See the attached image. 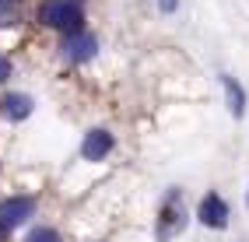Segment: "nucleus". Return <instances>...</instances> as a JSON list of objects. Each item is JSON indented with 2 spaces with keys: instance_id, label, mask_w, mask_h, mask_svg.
I'll use <instances>...</instances> for the list:
<instances>
[{
  "instance_id": "obj_6",
  "label": "nucleus",
  "mask_w": 249,
  "mask_h": 242,
  "mask_svg": "<svg viewBox=\"0 0 249 242\" xmlns=\"http://www.w3.org/2000/svg\"><path fill=\"white\" fill-rule=\"evenodd\" d=\"M112 134L109 130H88L85 140H81V158L85 161H102L109 151H112Z\"/></svg>"
},
{
  "instance_id": "obj_3",
  "label": "nucleus",
  "mask_w": 249,
  "mask_h": 242,
  "mask_svg": "<svg viewBox=\"0 0 249 242\" xmlns=\"http://www.w3.org/2000/svg\"><path fill=\"white\" fill-rule=\"evenodd\" d=\"M32 214H36V200L32 197H7L0 204V228L11 232V228H18V225H25Z\"/></svg>"
},
{
  "instance_id": "obj_8",
  "label": "nucleus",
  "mask_w": 249,
  "mask_h": 242,
  "mask_svg": "<svg viewBox=\"0 0 249 242\" xmlns=\"http://www.w3.org/2000/svg\"><path fill=\"white\" fill-rule=\"evenodd\" d=\"M221 88H225V102H228V112L239 120L242 112H246V91H242V85H239V81L231 77V74H221Z\"/></svg>"
},
{
  "instance_id": "obj_2",
  "label": "nucleus",
  "mask_w": 249,
  "mask_h": 242,
  "mask_svg": "<svg viewBox=\"0 0 249 242\" xmlns=\"http://www.w3.org/2000/svg\"><path fill=\"white\" fill-rule=\"evenodd\" d=\"M186 228V204H182V190H169L158 207V242L176 239Z\"/></svg>"
},
{
  "instance_id": "obj_5",
  "label": "nucleus",
  "mask_w": 249,
  "mask_h": 242,
  "mask_svg": "<svg viewBox=\"0 0 249 242\" xmlns=\"http://www.w3.org/2000/svg\"><path fill=\"white\" fill-rule=\"evenodd\" d=\"M196 221L204 225V228H225L228 225V204L218 197V193H207L196 207Z\"/></svg>"
},
{
  "instance_id": "obj_4",
  "label": "nucleus",
  "mask_w": 249,
  "mask_h": 242,
  "mask_svg": "<svg viewBox=\"0 0 249 242\" xmlns=\"http://www.w3.org/2000/svg\"><path fill=\"white\" fill-rule=\"evenodd\" d=\"M95 53H98L95 35H88L85 28H81V32H67V39H63V56H67L71 63H88Z\"/></svg>"
},
{
  "instance_id": "obj_10",
  "label": "nucleus",
  "mask_w": 249,
  "mask_h": 242,
  "mask_svg": "<svg viewBox=\"0 0 249 242\" xmlns=\"http://www.w3.org/2000/svg\"><path fill=\"white\" fill-rule=\"evenodd\" d=\"M7 77H11V60L0 56V81H7Z\"/></svg>"
},
{
  "instance_id": "obj_12",
  "label": "nucleus",
  "mask_w": 249,
  "mask_h": 242,
  "mask_svg": "<svg viewBox=\"0 0 249 242\" xmlns=\"http://www.w3.org/2000/svg\"><path fill=\"white\" fill-rule=\"evenodd\" d=\"M11 4H18V0H0V7H11Z\"/></svg>"
},
{
  "instance_id": "obj_1",
  "label": "nucleus",
  "mask_w": 249,
  "mask_h": 242,
  "mask_svg": "<svg viewBox=\"0 0 249 242\" xmlns=\"http://www.w3.org/2000/svg\"><path fill=\"white\" fill-rule=\"evenodd\" d=\"M39 21L46 28H56V32H81L85 28V11L74 0H42Z\"/></svg>"
},
{
  "instance_id": "obj_11",
  "label": "nucleus",
  "mask_w": 249,
  "mask_h": 242,
  "mask_svg": "<svg viewBox=\"0 0 249 242\" xmlns=\"http://www.w3.org/2000/svg\"><path fill=\"white\" fill-rule=\"evenodd\" d=\"M158 7H161L165 14H172V11L179 7V0H158Z\"/></svg>"
},
{
  "instance_id": "obj_9",
  "label": "nucleus",
  "mask_w": 249,
  "mask_h": 242,
  "mask_svg": "<svg viewBox=\"0 0 249 242\" xmlns=\"http://www.w3.org/2000/svg\"><path fill=\"white\" fill-rule=\"evenodd\" d=\"M25 242H63V239H60L53 228H32Z\"/></svg>"
},
{
  "instance_id": "obj_7",
  "label": "nucleus",
  "mask_w": 249,
  "mask_h": 242,
  "mask_svg": "<svg viewBox=\"0 0 249 242\" xmlns=\"http://www.w3.org/2000/svg\"><path fill=\"white\" fill-rule=\"evenodd\" d=\"M32 109H36V102H32L25 91H11V95H4V99H0V116L11 120V123L28 120V116H32Z\"/></svg>"
},
{
  "instance_id": "obj_13",
  "label": "nucleus",
  "mask_w": 249,
  "mask_h": 242,
  "mask_svg": "<svg viewBox=\"0 0 249 242\" xmlns=\"http://www.w3.org/2000/svg\"><path fill=\"white\" fill-rule=\"evenodd\" d=\"M246 200H249V197H246Z\"/></svg>"
}]
</instances>
